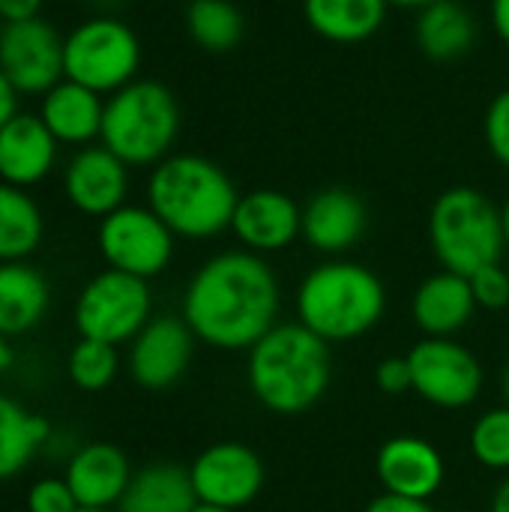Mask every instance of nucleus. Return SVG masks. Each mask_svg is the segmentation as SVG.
I'll return each instance as SVG.
<instances>
[{"label":"nucleus","instance_id":"35","mask_svg":"<svg viewBox=\"0 0 509 512\" xmlns=\"http://www.w3.org/2000/svg\"><path fill=\"white\" fill-rule=\"evenodd\" d=\"M366 512H435L429 507V501H411V498H399V495H378Z\"/></svg>","mask_w":509,"mask_h":512},{"label":"nucleus","instance_id":"25","mask_svg":"<svg viewBox=\"0 0 509 512\" xmlns=\"http://www.w3.org/2000/svg\"><path fill=\"white\" fill-rule=\"evenodd\" d=\"M51 423L0 393V483L18 477L48 444Z\"/></svg>","mask_w":509,"mask_h":512},{"label":"nucleus","instance_id":"14","mask_svg":"<svg viewBox=\"0 0 509 512\" xmlns=\"http://www.w3.org/2000/svg\"><path fill=\"white\" fill-rule=\"evenodd\" d=\"M63 192L78 213L105 219L126 204L129 165L108 147H84L66 165Z\"/></svg>","mask_w":509,"mask_h":512},{"label":"nucleus","instance_id":"34","mask_svg":"<svg viewBox=\"0 0 509 512\" xmlns=\"http://www.w3.org/2000/svg\"><path fill=\"white\" fill-rule=\"evenodd\" d=\"M375 384L387 396H405V393H411L414 384H411L408 357H387V360H381L378 369H375Z\"/></svg>","mask_w":509,"mask_h":512},{"label":"nucleus","instance_id":"20","mask_svg":"<svg viewBox=\"0 0 509 512\" xmlns=\"http://www.w3.org/2000/svg\"><path fill=\"white\" fill-rule=\"evenodd\" d=\"M477 300L471 291L468 276L441 270L429 276L411 300L414 324L429 339H453L459 330H465L477 312Z\"/></svg>","mask_w":509,"mask_h":512},{"label":"nucleus","instance_id":"6","mask_svg":"<svg viewBox=\"0 0 509 512\" xmlns=\"http://www.w3.org/2000/svg\"><path fill=\"white\" fill-rule=\"evenodd\" d=\"M429 240L441 267L459 276H474L477 270L498 264L507 249L501 210L471 186H456L435 198Z\"/></svg>","mask_w":509,"mask_h":512},{"label":"nucleus","instance_id":"1","mask_svg":"<svg viewBox=\"0 0 509 512\" xmlns=\"http://www.w3.org/2000/svg\"><path fill=\"white\" fill-rule=\"evenodd\" d=\"M279 297V279L261 255L219 252L189 279L180 318L210 348L249 351L276 327Z\"/></svg>","mask_w":509,"mask_h":512},{"label":"nucleus","instance_id":"33","mask_svg":"<svg viewBox=\"0 0 509 512\" xmlns=\"http://www.w3.org/2000/svg\"><path fill=\"white\" fill-rule=\"evenodd\" d=\"M486 141L492 156L509 168V87L495 96L486 114Z\"/></svg>","mask_w":509,"mask_h":512},{"label":"nucleus","instance_id":"3","mask_svg":"<svg viewBox=\"0 0 509 512\" xmlns=\"http://www.w3.org/2000/svg\"><path fill=\"white\" fill-rule=\"evenodd\" d=\"M231 177L204 156L177 153L162 159L147 183V207L186 240H210L231 228L237 210Z\"/></svg>","mask_w":509,"mask_h":512},{"label":"nucleus","instance_id":"19","mask_svg":"<svg viewBox=\"0 0 509 512\" xmlns=\"http://www.w3.org/2000/svg\"><path fill=\"white\" fill-rule=\"evenodd\" d=\"M57 162V138L39 114H15L0 126V180L18 189L42 183Z\"/></svg>","mask_w":509,"mask_h":512},{"label":"nucleus","instance_id":"16","mask_svg":"<svg viewBox=\"0 0 509 512\" xmlns=\"http://www.w3.org/2000/svg\"><path fill=\"white\" fill-rule=\"evenodd\" d=\"M231 231L246 252H282L303 234V210L279 189H255L237 201Z\"/></svg>","mask_w":509,"mask_h":512},{"label":"nucleus","instance_id":"4","mask_svg":"<svg viewBox=\"0 0 509 512\" xmlns=\"http://www.w3.org/2000/svg\"><path fill=\"white\" fill-rule=\"evenodd\" d=\"M384 312V282L354 261H324L312 267L297 288V321L327 345L366 336L381 324Z\"/></svg>","mask_w":509,"mask_h":512},{"label":"nucleus","instance_id":"22","mask_svg":"<svg viewBox=\"0 0 509 512\" xmlns=\"http://www.w3.org/2000/svg\"><path fill=\"white\" fill-rule=\"evenodd\" d=\"M51 306V288L39 267L27 261L0 264V333L6 339L39 327Z\"/></svg>","mask_w":509,"mask_h":512},{"label":"nucleus","instance_id":"46","mask_svg":"<svg viewBox=\"0 0 509 512\" xmlns=\"http://www.w3.org/2000/svg\"><path fill=\"white\" fill-rule=\"evenodd\" d=\"M456 512H471V510H456Z\"/></svg>","mask_w":509,"mask_h":512},{"label":"nucleus","instance_id":"17","mask_svg":"<svg viewBox=\"0 0 509 512\" xmlns=\"http://www.w3.org/2000/svg\"><path fill=\"white\" fill-rule=\"evenodd\" d=\"M132 474L135 471L120 447L93 441L72 453L63 480L69 483L81 510H117Z\"/></svg>","mask_w":509,"mask_h":512},{"label":"nucleus","instance_id":"40","mask_svg":"<svg viewBox=\"0 0 509 512\" xmlns=\"http://www.w3.org/2000/svg\"><path fill=\"white\" fill-rule=\"evenodd\" d=\"M12 360H15V351H12V345H9V339L0 333V378L6 375V369L12 366Z\"/></svg>","mask_w":509,"mask_h":512},{"label":"nucleus","instance_id":"2","mask_svg":"<svg viewBox=\"0 0 509 512\" xmlns=\"http://www.w3.org/2000/svg\"><path fill=\"white\" fill-rule=\"evenodd\" d=\"M333 378L330 345L300 321L276 324L249 348L246 381L252 396L273 414L294 417L327 393Z\"/></svg>","mask_w":509,"mask_h":512},{"label":"nucleus","instance_id":"7","mask_svg":"<svg viewBox=\"0 0 509 512\" xmlns=\"http://www.w3.org/2000/svg\"><path fill=\"white\" fill-rule=\"evenodd\" d=\"M141 66V42L135 30L111 15L81 21L63 36V72L90 90L117 93L135 81Z\"/></svg>","mask_w":509,"mask_h":512},{"label":"nucleus","instance_id":"31","mask_svg":"<svg viewBox=\"0 0 509 512\" xmlns=\"http://www.w3.org/2000/svg\"><path fill=\"white\" fill-rule=\"evenodd\" d=\"M78 501L63 477H42L27 489L24 512H78Z\"/></svg>","mask_w":509,"mask_h":512},{"label":"nucleus","instance_id":"41","mask_svg":"<svg viewBox=\"0 0 509 512\" xmlns=\"http://www.w3.org/2000/svg\"><path fill=\"white\" fill-rule=\"evenodd\" d=\"M390 6H405V9H423V6H429V3H435V0H387Z\"/></svg>","mask_w":509,"mask_h":512},{"label":"nucleus","instance_id":"11","mask_svg":"<svg viewBox=\"0 0 509 512\" xmlns=\"http://www.w3.org/2000/svg\"><path fill=\"white\" fill-rule=\"evenodd\" d=\"M0 69L18 96H45L66 78L63 36L45 18L9 21L0 30Z\"/></svg>","mask_w":509,"mask_h":512},{"label":"nucleus","instance_id":"29","mask_svg":"<svg viewBox=\"0 0 509 512\" xmlns=\"http://www.w3.org/2000/svg\"><path fill=\"white\" fill-rule=\"evenodd\" d=\"M117 372H120V357H117V348L108 342L78 339L66 357V375L84 393L105 390L117 378Z\"/></svg>","mask_w":509,"mask_h":512},{"label":"nucleus","instance_id":"15","mask_svg":"<svg viewBox=\"0 0 509 512\" xmlns=\"http://www.w3.org/2000/svg\"><path fill=\"white\" fill-rule=\"evenodd\" d=\"M375 474L384 486V492L411 498V501H429L441 492L447 465L435 444H429L420 435H396L390 438L378 456H375Z\"/></svg>","mask_w":509,"mask_h":512},{"label":"nucleus","instance_id":"23","mask_svg":"<svg viewBox=\"0 0 509 512\" xmlns=\"http://www.w3.org/2000/svg\"><path fill=\"white\" fill-rule=\"evenodd\" d=\"M198 495L189 468L177 462H153L132 474L117 512H192Z\"/></svg>","mask_w":509,"mask_h":512},{"label":"nucleus","instance_id":"12","mask_svg":"<svg viewBox=\"0 0 509 512\" xmlns=\"http://www.w3.org/2000/svg\"><path fill=\"white\" fill-rule=\"evenodd\" d=\"M189 477L198 504L240 512L264 489V462L246 444L219 441L195 456V462L189 465Z\"/></svg>","mask_w":509,"mask_h":512},{"label":"nucleus","instance_id":"5","mask_svg":"<svg viewBox=\"0 0 509 512\" xmlns=\"http://www.w3.org/2000/svg\"><path fill=\"white\" fill-rule=\"evenodd\" d=\"M180 132V105L159 81H132L111 93L102 117V147L129 168L159 165L171 156Z\"/></svg>","mask_w":509,"mask_h":512},{"label":"nucleus","instance_id":"39","mask_svg":"<svg viewBox=\"0 0 509 512\" xmlns=\"http://www.w3.org/2000/svg\"><path fill=\"white\" fill-rule=\"evenodd\" d=\"M489 512H509V477L498 486V492L492 498V510Z\"/></svg>","mask_w":509,"mask_h":512},{"label":"nucleus","instance_id":"37","mask_svg":"<svg viewBox=\"0 0 509 512\" xmlns=\"http://www.w3.org/2000/svg\"><path fill=\"white\" fill-rule=\"evenodd\" d=\"M15 114H18V90L12 87V81L0 69V126L9 123Z\"/></svg>","mask_w":509,"mask_h":512},{"label":"nucleus","instance_id":"28","mask_svg":"<svg viewBox=\"0 0 509 512\" xmlns=\"http://www.w3.org/2000/svg\"><path fill=\"white\" fill-rule=\"evenodd\" d=\"M186 30L198 48L225 54L243 39V15L231 0H192L186 9Z\"/></svg>","mask_w":509,"mask_h":512},{"label":"nucleus","instance_id":"13","mask_svg":"<svg viewBox=\"0 0 509 512\" xmlns=\"http://www.w3.org/2000/svg\"><path fill=\"white\" fill-rule=\"evenodd\" d=\"M195 333L183 318L174 315H159L150 318L147 327L129 342V375L141 390L162 393L174 387L195 354Z\"/></svg>","mask_w":509,"mask_h":512},{"label":"nucleus","instance_id":"32","mask_svg":"<svg viewBox=\"0 0 509 512\" xmlns=\"http://www.w3.org/2000/svg\"><path fill=\"white\" fill-rule=\"evenodd\" d=\"M471 282V291H474V300L480 309H507L509 306V267L498 264H489L483 270H477L474 276H468Z\"/></svg>","mask_w":509,"mask_h":512},{"label":"nucleus","instance_id":"44","mask_svg":"<svg viewBox=\"0 0 509 512\" xmlns=\"http://www.w3.org/2000/svg\"><path fill=\"white\" fill-rule=\"evenodd\" d=\"M504 399H507V405H509V363H507V369H504Z\"/></svg>","mask_w":509,"mask_h":512},{"label":"nucleus","instance_id":"30","mask_svg":"<svg viewBox=\"0 0 509 512\" xmlns=\"http://www.w3.org/2000/svg\"><path fill=\"white\" fill-rule=\"evenodd\" d=\"M471 456L489 471H509V405L492 408L471 426Z\"/></svg>","mask_w":509,"mask_h":512},{"label":"nucleus","instance_id":"8","mask_svg":"<svg viewBox=\"0 0 509 512\" xmlns=\"http://www.w3.org/2000/svg\"><path fill=\"white\" fill-rule=\"evenodd\" d=\"M150 312L153 297L147 279L108 267L81 288L72 318L81 339H96L117 348L123 342H132L147 327Z\"/></svg>","mask_w":509,"mask_h":512},{"label":"nucleus","instance_id":"18","mask_svg":"<svg viewBox=\"0 0 509 512\" xmlns=\"http://www.w3.org/2000/svg\"><path fill=\"white\" fill-rule=\"evenodd\" d=\"M366 204L351 189H324L303 207V240L324 255H345L366 234Z\"/></svg>","mask_w":509,"mask_h":512},{"label":"nucleus","instance_id":"9","mask_svg":"<svg viewBox=\"0 0 509 512\" xmlns=\"http://www.w3.org/2000/svg\"><path fill=\"white\" fill-rule=\"evenodd\" d=\"M96 243L111 270L147 282L159 276L174 258V231L150 207L123 204L120 210L108 213L99 219Z\"/></svg>","mask_w":509,"mask_h":512},{"label":"nucleus","instance_id":"43","mask_svg":"<svg viewBox=\"0 0 509 512\" xmlns=\"http://www.w3.org/2000/svg\"><path fill=\"white\" fill-rule=\"evenodd\" d=\"M192 512H237V510H225V507H210V504H198Z\"/></svg>","mask_w":509,"mask_h":512},{"label":"nucleus","instance_id":"26","mask_svg":"<svg viewBox=\"0 0 509 512\" xmlns=\"http://www.w3.org/2000/svg\"><path fill=\"white\" fill-rule=\"evenodd\" d=\"M477 24L471 12L456 0H435L423 6L417 21V42L432 60H456L471 51Z\"/></svg>","mask_w":509,"mask_h":512},{"label":"nucleus","instance_id":"42","mask_svg":"<svg viewBox=\"0 0 509 512\" xmlns=\"http://www.w3.org/2000/svg\"><path fill=\"white\" fill-rule=\"evenodd\" d=\"M501 228H504V240H507V246H509V198H507V204L501 207Z\"/></svg>","mask_w":509,"mask_h":512},{"label":"nucleus","instance_id":"10","mask_svg":"<svg viewBox=\"0 0 509 512\" xmlns=\"http://www.w3.org/2000/svg\"><path fill=\"white\" fill-rule=\"evenodd\" d=\"M414 393L444 411L468 408L483 393L480 360L456 339H420L408 354Z\"/></svg>","mask_w":509,"mask_h":512},{"label":"nucleus","instance_id":"27","mask_svg":"<svg viewBox=\"0 0 509 512\" xmlns=\"http://www.w3.org/2000/svg\"><path fill=\"white\" fill-rule=\"evenodd\" d=\"M45 234L42 210L27 189L0 180V264L30 258Z\"/></svg>","mask_w":509,"mask_h":512},{"label":"nucleus","instance_id":"47","mask_svg":"<svg viewBox=\"0 0 509 512\" xmlns=\"http://www.w3.org/2000/svg\"><path fill=\"white\" fill-rule=\"evenodd\" d=\"M0 30H3V21H0Z\"/></svg>","mask_w":509,"mask_h":512},{"label":"nucleus","instance_id":"36","mask_svg":"<svg viewBox=\"0 0 509 512\" xmlns=\"http://www.w3.org/2000/svg\"><path fill=\"white\" fill-rule=\"evenodd\" d=\"M42 9V0H0V21H27L36 18Z\"/></svg>","mask_w":509,"mask_h":512},{"label":"nucleus","instance_id":"21","mask_svg":"<svg viewBox=\"0 0 509 512\" xmlns=\"http://www.w3.org/2000/svg\"><path fill=\"white\" fill-rule=\"evenodd\" d=\"M39 117L48 126V132L57 138V144L78 147V144H90L93 138L102 135L105 102L96 90L63 78L42 96Z\"/></svg>","mask_w":509,"mask_h":512},{"label":"nucleus","instance_id":"45","mask_svg":"<svg viewBox=\"0 0 509 512\" xmlns=\"http://www.w3.org/2000/svg\"><path fill=\"white\" fill-rule=\"evenodd\" d=\"M78 512H117V510H78Z\"/></svg>","mask_w":509,"mask_h":512},{"label":"nucleus","instance_id":"24","mask_svg":"<svg viewBox=\"0 0 509 512\" xmlns=\"http://www.w3.org/2000/svg\"><path fill=\"white\" fill-rule=\"evenodd\" d=\"M387 6V0H303V15L321 39L357 45L381 30Z\"/></svg>","mask_w":509,"mask_h":512},{"label":"nucleus","instance_id":"38","mask_svg":"<svg viewBox=\"0 0 509 512\" xmlns=\"http://www.w3.org/2000/svg\"><path fill=\"white\" fill-rule=\"evenodd\" d=\"M492 24L509 45V0H492Z\"/></svg>","mask_w":509,"mask_h":512}]
</instances>
